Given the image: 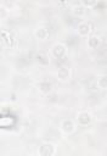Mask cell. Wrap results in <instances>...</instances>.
Listing matches in <instances>:
<instances>
[{
  "label": "cell",
  "instance_id": "ba28073f",
  "mask_svg": "<svg viewBox=\"0 0 107 156\" xmlns=\"http://www.w3.org/2000/svg\"><path fill=\"white\" fill-rule=\"evenodd\" d=\"M88 45H89V48H91V49H96V48L100 45V38L96 37V35L89 38V40H88Z\"/></svg>",
  "mask_w": 107,
  "mask_h": 156
},
{
  "label": "cell",
  "instance_id": "30bf717a",
  "mask_svg": "<svg viewBox=\"0 0 107 156\" xmlns=\"http://www.w3.org/2000/svg\"><path fill=\"white\" fill-rule=\"evenodd\" d=\"M97 84L101 89H107V76H101L98 77V80H97Z\"/></svg>",
  "mask_w": 107,
  "mask_h": 156
},
{
  "label": "cell",
  "instance_id": "9c48e42d",
  "mask_svg": "<svg viewBox=\"0 0 107 156\" xmlns=\"http://www.w3.org/2000/svg\"><path fill=\"white\" fill-rule=\"evenodd\" d=\"M36 61H38V63H40L41 66H46V65H49V62H50L49 57H47L46 55H44V54H39V55L36 56Z\"/></svg>",
  "mask_w": 107,
  "mask_h": 156
},
{
  "label": "cell",
  "instance_id": "6da1fadb",
  "mask_svg": "<svg viewBox=\"0 0 107 156\" xmlns=\"http://www.w3.org/2000/svg\"><path fill=\"white\" fill-rule=\"evenodd\" d=\"M55 152H56L55 145L49 144V143L40 145L39 150H38V154H39V155H43V156H51V155H54Z\"/></svg>",
  "mask_w": 107,
  "mask_h": 156
},
{
  "label": "cell",
  "instance_id": "52a82bcc",
  "mask_svg": "<svg viewBox=\"0 0 107 156\" xmlns=\"http://www.w3.org/2000/svg\"><path fill=\"white\" fill-rule=\"evenodd\" d=\"M35 35H36V38H39V39H41V40H45V39L47 38V35H49V32H47L46 28L40 27V28H38V29L35 30Z\"/></svg>",
  "mask_w": 107,
  "mask_h": 156
},
{
  "label": "cell",
  "instance_id": "7a4b0ae2",
  "mask_svg": "<svg viewBox=\"0 0 107 156\" xmlns=\"http://www.w3.org/2000/svg\"><path fill=\"white\" fill-rule=\"evenodd\" d=\"M51 54H52L54 57L61 58V57H63L64 54H66V46H64L63 44H56V45H54V48H52V50H51Z\"/></svg>",
  "mask_w": 107,
  "mask_h": 156
},
{
  "label": "cell",
  "instance_id": "7c38bea8",
  "mask_svg": "<svg viewBox=\"0 0 107 156\" xmlns=\"http://www.w3.org/2000/svg\"><path fill=\"white\" fill-rule=\"evenodd\" d=\"M72 12H73V15H75V16H81V15L84 13V7H83L81 5H75V6L72 9Z\"/></svg>",
  "mask_w": 107,
  "mask_h": 156
},
{
  "label": "cell",
  "instance_id": "4fadbf2b",
  "mask_svg": "<svg viewBox=\"0 0 107 156\" xmlns=\"http://www.w3.org/2000/svg\"><path fill=\"white\" fill-rule=\"evenodd\" d=\"M81 1H83V4H84L85 6H89V7L94 6V5L97 2V0H81Z\"/></svg>",
  "mask_w": 107,
  "mask_h": 156
},
{
  "label": "cell",
  "instance_id": "277c9868",
  "mask_svg": "<svg viewBox=\"0 0 107 156\" xmlns=\"http://www.w3.org/2000/svg\"><path fill=\"white\" fill-rule=\"evenodd\" d=\"M77 121H78L79 124H81V126H86V124L90 123L91 117H90L89 112H86V111H81V112H79V113L77 115Z\"/></svg>",
  "mask_w": 107,
  "mask_h": 156
},
{
  "label": "cell",
  "instance_id": "3957f363",
  "mask_svg": "<svg viewBox=\"0 0 107 156\" xmlns=\"http://www.w3.org/2000/svg\"><path fill=\"white\" fill-rule=\"evenodd\" d=\"M61 129H62V132H64V133H67V134L74 132V129H75L74 122H73L72 119H63V121L61 122Z\"/></svg>",
  "mask_w": 107,
  "mask_h": 156
},
{
  "label": "cell",
  "instance_id": "5b68a950",
  "mask_svg": "<svg viewBox=\"0 0 107 156\" xmlns=\"http://www.w3.org/2000/svg\"><path fill=\"white\" fill-rule=\"evenodd\" d=\"M91 30V26L90 23L88 22H80L78 24V33L81 35V37H86Z\"/></svg>",
  "mask_w": 107,
  "mask_h": 156
},
{
  "label": "cell",
  "instance_id": "8992f818",
  "mask_svg": "<svg viewBox=\"0 0 107 156\" xmlns=\"http://www.w3.org/2000/svg\"><path fill=\"white\" fill-rule=\"evenodd\" d=\"M69 76H71V72H69V69H68L67 67H61V68L57 71V77H58V79H61V80L68 79Z\"/></svg>",
  "mask_w": 107,
  "mask_h": 156
},
{
  "label": "cell",
  "instance_id": "8fae6325",
  "mask_svg": "<svg viewBox=\"0 0 107 156\" xmlns=\"http://www.w3.org/2000/svg\"><path fill=\"white\" fill-rule=\"evenodd\" d=\"M39 87H40V90L43 93H49L51 90V83L50 82H41Z\"/></svg>",
  "mask_w": 107,
  "mask_h": 156
}]
</instances>
